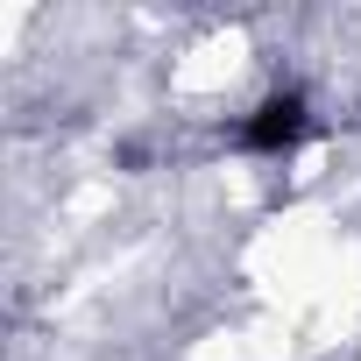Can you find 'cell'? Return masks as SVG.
Segmentation results:
<instances>
[{
  "label": "cell",
  "instance_id": "obj_1",
  "mask_svg": "<svg viewBox=\"0 0 361 361\" xmlns=\"http://www.w3.org/2000/svg\"><path fill=\"white\" fill-rule=\"evenodd\" d=\"M298 135H305V99H298V92L269 99V106H262V114L241 128V142H248V149H290Z\"/></svg>",
  "mask_w": 361,
  "mask_h": 361
}]
</instances>
